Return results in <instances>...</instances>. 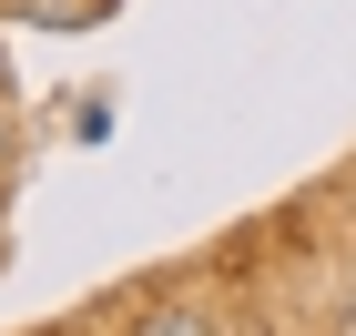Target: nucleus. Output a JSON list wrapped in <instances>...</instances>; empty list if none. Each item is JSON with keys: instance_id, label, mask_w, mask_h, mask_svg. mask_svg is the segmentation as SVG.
Here are the masks:
<instances>
[{"instance_id": "f257e3e1", "label": "nucleus", "mask_w": 356, "mask_h": 336, "mask_svg": "<svg viewBox=\"0 0 356 336\" xmlns=\"http://www.w3.org/2000/svg\"><path fill=\"white\" fill-rule=\"evenodd\" d=\"M143 336H214V316L193 306V296H163V306L143 316Z\"/></svg>"}, {"instance_id": "f03ea898", "label": "nucleus", "mask_w": 356, "mask_h": 336, "mask_svg": "<svg viewBox=\"0 0 356 336\" xmlns=\"http://www.w3.org/2000/svg\"><path fill=\"white\" fill-rule=\"evenodd\" d=\"M0 163H10V122H0Z\"/></svg>"}, {"instance_id": "7ed1b4c3", "label": "nucleus", "mask_w": 356, "mask_h": 336, "mask_svg": "<svg viewBox=\"0 0 356 336\" xmlns=\"http://www.w3.org/2000/svg\"><path fill=\"white\" fill-rule=\"evenodd\" d=\"M0 92H10V61H0Z\"/></svg>"}]
</instances>
